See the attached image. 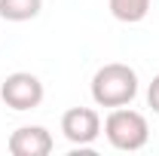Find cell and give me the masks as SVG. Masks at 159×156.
<instances>
[{
    "instance_id": "1",
    "label": "cell",
    "mask_w": 159,
    "mask_h": 156,
    "mask_svg": "<svg viewBox=\"0 0 159 156\" xmlns=\"http://www.w3.org/2000/svg\"><path fill=\"white\" fill-rule=\"evenodd\" d=\"M89 89H92V101L98 107H125L138 95V74H135V67H129L122 61H110L95 71Z\"/></svg>"
},
{
    "instance_id": "2",
    "label": "cell",
    "mask_w": 159,
    "mask_h": 156,
    "mask_svg": "<svg viewBox=\"0 0 159 156\" xmlns=\"http://www.w3.org/2000/svg\"><path fill=\"white\" fill-rule=\"evenodd\" d=\"M104 135H107L113 150L135 153L147 144L150 126H147V117L132 110V107H110V113L104 119Z\"/></svg>"
},
{
    "instance_id": "3",
    "label": "cell",
    "mask_w": 159,
    "mask_h": 156,
    "mask_svg": "<svg viewBox=\"0 0 159 156\" xmlns=\"http://www.w3.org/2000/svg\"><path fill=\"white\" fill-rule=\"evenodd\" d=\"M43 95H46V89H43L40 77L31 74V71H16V74H9L3 80V86H0V98L6 101V107H12L19 113L40 107Z\"/></svg>"
},
{
    "instance_id": "4",
    "label": "cell",
    "mask_w": 159,
    "mask_h": 156,
    "mask_svg": "<svg viewBox=\"0 0 159 156\" xmlns=\"http://www.w3.org/2000/svg\"><path fill=\"white\" fill-rule=\"evenodd\" d=\"M61 132L74 147H89L101 135V117L92 107H70L61 117Z\"/></svg>"
},
{
    "instance_id": "5",
    "label": "cell",
    "mask_w": 159,
    "mask_h": 156,
    "mask_svg": "<svg viewBox=\"0 0 159 156\" xmlns=\"http://www.w3.org/2000/svg\"><path fill=\"white\" fill-rule=\"evenodd\" d=\"M12 156H49L55 141L43 126H19L6 141Z\"/></svg>"
},
{
    "instance_id": "6",
    "label": "cell",
    "mask_w": 159,
    "mask_h": 156,
    "mask_svg": "<svg viewBox=\"0 0 159 156\" xmlns=\"http://www.w3.org/2000/svg\"><path fill=\"white\" fill-rule=\"evenodd\" d=\"M150 3L153 0H107V6H110V16L122 25H138V21L147 19V12H150Z\"/></svg>"
},
{
    "instance_id": "7",
    "label": "cell",
    "mask_w": 159,
    "mask_h": 156,
    "mask_svg": "<svg viewBox=\"0 0 159 156\" xmlns=\"http://www.w3.org/2000/svg\"><path fill=\"white\" fill-rule=\"evenodd\" d=\"M43 0H0V19L3 21H31L40 16Z\"/></svg>"
},
{
    "instance_id": "8",
    "label": "cell",
    "mask_w": 159,
    "mask_h": 156,
    "mask_svg": "<svg viewBox=\"0 0 159 156\" xmlns=\"http://www.w3.org/2000/svg\"><path fill=\"white\" fill-rule=\"evenodd\" d=\"M147 104H150L153 113H159V74L150 80V86H147Z\"/></svg>"
}]
</instances>
